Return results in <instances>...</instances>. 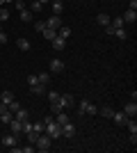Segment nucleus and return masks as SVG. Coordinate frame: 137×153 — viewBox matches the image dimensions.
<instances>
[{
	"instance_id": "9d476101",
	"label": "nucleus",
	"mask_w": 137,
	"mask_h": 153,
	"mask_svg": "<svg viewBox=\"0 0 137 153\" xmlns=\"http://www.w3.org/2000/svg\"><path fill=\"white\" fill-rule=\"evenodd\" d=\"M64 71V62L62 59H50V73H62Z\"/></svg>"
},
{
	"instance_id": "5701e85b",
	"label": "nucleus",
	"mask_w": 137,
	"mask_h": 153,
	"mask_svg": "<svg viewBox=\"0 0 137 153\" xmlns=\"http://www.w3.org/2000/svg\"><path fill=\"white\" fill-rule=\"evenodd\" d=\"M98 114H101V117H105V119H112V114H114V110L105 105V108H98Z\"/></svg>"
},
{
	"instance_id": "2f4dec72",
	"label": "nucleus",
	"mask_w": 137,
	"mask_h": 153,
	"mask_svg": "<svg viewBox=\"0 0 137 153\" xmlns=\"http://www.w3.org/2000/svg\"><path fill=\"white\" fill-rule=\"evenodd\" d=\"M37 78H39L41 85H48V82H50V73H37Z\"/></svg>"
},
{
	"instance_id": "9b49d317",
	"label": "nucleus",
	"mask_w": 137,
	"mask_h": 153,
	"mask_svg": "<svg viewBox=\"0 0 137 153\" xmlns=\"http://www.w3.org/2000/svg\"><path fill=\"white\" fill-rule=\"evenodd\" d=\"M112 119H114V123H119V126H126V121H128L130 117H126V112H114Z\"/></svg>"
},
{
	"instance_id": "f3484780",
	"label": "nucleus",
	"mask_w": 137,
	"mask_h": 153,
	"mask_svg": "<svg viewBox=\"0 0 137 153\" xmlns=\"http://www.w3.org/2000/svg\"><path fill=\"white\" fill-rule=\"evenodd\" d=\"M55 121H57L59 126H64V123L71 121V119H69V114H66V112H62V110H59V112H55Z\"/></svg>"
},
{
	"instance_id": "473e14b6",
	"label": "nucleus",
	"mask_w": 137,
	"mask_h": 153,
	"mask_svg": "<svg viewBox=\"0 0 137 153\" xmlns=\"http://www.w3.org/2000/svg\"><path fill=\"white\" fill-rule=\"evenodd\" d=\"M27 135V142H30V144H34V142H37V137H39L41 133H37V130H30V133H25Z\"/></svg>"
},
{
	"instance_id": "2eb2a0df",
	"label": "nucleus",
	"mask_w": 137,
	"mask_h": 153,
	"mask_svg": "<svg viewBox=\"0 0 137 153\" xmlns=\"http://www.w3.org/2000/svg\"><path fill=\"white\" fill-rule=\"evenodd\" d=\"M14 101V94L9 89H5V91H0V103H5V105H9V103Z\"/></svg>"
},
{
	"instance_id": "f257e3e1",
	"label": "nucleus",
	"mask_w": 137,
	"mask_h": 153,
	"mask_svg": "<svg viewBox=\"0 0 137 153\" xmlns=\"http://www.w3.org/2000/svg\"><path fill=\"white\" fill-rule=\"evenodd\" d=\"M50 146H53V140H50L46 133H41L39 137H37V142H34V149H37V151H41V153L50 151Z\"/></svg>"
},
{
	"instance_id": "1a4fd4ad",
	"label": "nucleus",
	"mask_w": 137,
	"mask_h": 153,
	"mask_svg": "<svg viewBox=\"0 0 137 153\" xmlns=\"http://www.w3.org/2000/svg\"><path fill=\"white\" fill-rule=\"evenodd\" d=\"M124 112H126V117L135 119V117H137V103H135V101H130V103H128V105L124 108Z\"/></svg>"
},
{
	"instance_id": "423d86ee",
	"label": "nucleus",
	"mask_w": 137,
	"mask_h": 153,
	"mask_svg": "<svg viewBox=\"0 0 137 153\" xmlns=\"http://www.w3.org/2000/svg\"><path fill=\"white\" fill-rule=\"evenodd\" d=\"M7 126H9V130H12L14 135H19V137L23 135V121H19V119H12Z\"/></svg>"
},
{
	"instance_id": "a19ab883",
	"label": "nucleus",
	"mask_w": 137,
	"mask_h": 153,
	"mask_svg": "<svg viewBox=\"0 0 137 153\" xmlns=\"http://www.w3.org/2000/svg\"><path fill=\"white\" fill-rule=\"evenodd\" d=\"M130 144H133V146H137V133L130 135Z\"/></svg>"
},
{
	"instance_id": "aec40b11",
	"label": "nucleus",
	"mask_w": 137,
	"mask_h": 153,
	"mask_svg": "<svg viewBox=\"0 0 137 153\" xmlns=\"http://www.w3.org/2000/svg\"><path fill=\"white\" fill-rule=\"evenodd\" d=\"M62 12H64V2H62V0H53V14L59 16Z\"/></svg>"
},
{
	"instance_id": "7ed1b4c3",
	"label": "nucleus",
	"mask_w": 137,
	"mask_h": 153,
	"mask_svg": "<svg viewBox=\"0 0 137 153\" xmlns=\"http://www.w3.org/2000/svg\"><path fill=\"white\" fill-rule=\"evenodd\" d=\"M76 105V98H73L71 94H62L59 96V108L62 110H69V108H73Z\"/></svg>"
},
{
	"instance_id": "412c9836",
	"label": "nucleus",
	"mask_w": 137,
	"mask_h": 153,
	"mask_svg": "<svg viewBox=\"0 0 137 153\" xmlns=\"http://www.w3.org/2000/svg\"><path fill=\"white\" fill-rule=\"evenodd\" d=\"M14 119H19V121H25V119H30V112H27V110H16V112H14Z\"/></svg>"
},
{
	"instance_id": "b1692460",
	"label": "nucleus",
	"mask_w": 137,
	"mask_h": 153,
	"mask_svg": "<svg viewBox=\"0 0 137 153\" xmlns=\"http://www.w3.org/2000/svg\"><path fill=\"white\" fill-rule=\"evenodd\" d=\"M57 37H62V39H69V37H71V27H69V25H62V27L57 30Z\"/></svg>"
},
{
	"instance_id": "6ab92c4d",
	"label": "nucleus",
	"mask_w": 137,
	"mask_h": 153,
	"mask_svg": "<svg viewBox=\"0 0 137 153\" xmlns=\"http://www.w3.org/2000/svg\"><path fill=\"white\" fill-rule=\"evenodd\" d=\"M41 37L48 39V41H53V39L57 37V30H53V27H46V30H41Z\"/></svg>"
},
{
	"instance_id": "393cba45",
	"label": "nucleus",
	"mask_w": 137,
	"mask_h": 153,
	"mask_svg": "<svg viewBox=\"0 0 137 153\" xmlns=\"http://www.w3.org/2000/svg\"><path fill=\"white\" fill-rule=\"evenodd\" d=\"M96 23H98V25H110V16H107V14H98V16H96Z\"/></svg>"
},
{
	"instance_id": "cd10ccee",
	"label": "nucleus",
	"mask_w": 137,
	"mask_h": 153,
	"mask_svg": "<svg viewBox=\"0 0 137 153\" xmlns=\"http://www.w3.org/2000/svg\"><path fill=\"white\" fill-rule=\"evenodd\" d=\"M126 128L130 130V135H135L137 133V121H135V119H128V121H126Z\"/></svg>"
},
{
	"instance_id": "c756f323",
	"label": "nucleus",
	"mask_w": 137,
	"mask_h": 153,
	"mask_svg": "<svg viewBox=\"0 0 137 153\" xmlns=\"http://www.w3.org/2000/svg\"><path fill=\"white\" fill-rule=\"evenodd\" d=\"M110 25H112V27H124L126 23H124V19H121V16H117V19H110Z\"/></svg>"
},
{
	"instance_id": "dca6fc26",
	"label": "nucleus",
	"mask_w": 137,
	"mask_h": 153,
	"mask_svg": "<svg viewBox=\"0 0 137 153\" xmlns=\"http://www.w3.org/2000/svg\"><path fill=\"white\" fill-rule=\"evenodd\" d=\"M121 19H124V23H135V21H137V12H135V9H128Z\"/></svg>"
},
{
	"instance_id": "bb28decb",
	"label": "nucleus",
	"mask_w": 137,
	"mask_h": 153,
	"mask_svg": "<svg viewBox=\"0 0 137 153\" xmlns=\"http://www.w3.org/2000/svg\"><path fill=\"white\" fill-rule=\"evenodd\" d=\"M48 101L50 105H59V91H48Z\"/></svg>"
},
{
	"instance_id": "7c9ffc66",
	"label": "nucleus",
	"mask_w": 137,
	"mask_h": 153,
	"mask_svg": "<svg viewBox=\"0 0 137 153\" xmlns=\"http://www.w3.org/2000/svg\"><path fill=\"white\" fill-rule=\"evenodd\" d=\"M5 21H9V9H7V7H0V23H5Z\"/></svg>"
},
{
	"instance_id": "4c0bfd02",
	"label": "nucleus",
	"mask_w": 137,
	"mask_h": 153,
	"mask_svg": "<svg viewBox=\"0 0 137 153\" xmlns=\"http://www.w3.org/2000/svg\"><path fill=\"white\" fill-rule=\"evenodd\" d=\"M37 149H34V144H30V146H23L21 149V153H34Z\"/></svg>"
},
{
	"instance_id": "79ce46f5",
	"label": "nucleus",
	"mask_w": 137,
	"mask_h": 153,
	"mask_svg": "<svg viewBox=\"0 0 137 153\" xmlns=\"http://www.w3.org/2000/svg\"><path fill=\"white\" fill-rule=\"evenodd\" d=\"M128 9H135L137 12V0H130V7H128Z\"/></svg>"
},
{
	"instance_id": "ea45409f",
	"label": "nucleus",
	"mask_w": 137,
	"mask_h": 153,
	"mask_svg": "<svg viewBox=\"0 0 137 153\" xmlns=\"http://www.w3.org/2000/svg\"><path fill=\"white\" fill-rule=\"evenodd\" d=\"M0 44H7V34H5V30L0 32Z\"/></svg>"
},
{
	"instance_id": "4468645a",
	"label": "nucleus",
	"mask_w": 137,
	"mask_h": 153,
	"mask_svg": "<svg viewBox=\"0 0 137 153\" xmlns=\"http://www.w3.org/2000/svg\"><path fill=\"white\" fill-rule=\"evenodd\" d=\"M50 44H53V48H55V51H64V48H66V39L55 37V39L50 41Z\"/></svg>"
},
{
	"instance_id": "f03ea898",
	"label": "nucleus",
	"mask_w": 137,
	"mask_h": 153,
	"mask_svg": "<svg viewBox=\"0 0 137 153\" xmlns=\"http://www.w3.org/2000/svg\"><path fill=\"white\" fill-rule=\"evenodd\" d=\"M44 133L48 135L50 140H57V137H62V126H59V123L55 121V119H53V121H48V123H46V130H44Z\"/></svg>"
},
{
	"instance_id": "6e6552de",
	"label": "nucleus",
	"mask_w": 137,
	"mask_h": 153,
	"mask_svg": "<svg viewBox=\"0 0 137 153\" xmlns=\"http://www.w3.org/2000/svg\"><path fill=\"white\" fill-rule=\"evenodd\" d=\"M46 27H53V30H59V27H62V19H59V16H55V14H53L50 19L46 21Z\"/></svg>"
},
{
	"instance_id": "c03bdc74",
	"label": "nucleus",
	"mask_w": 137,
	"mask_h": 153,
	"mask_svg": "<svg viewBox=\"0 0 137 153\" xmlns=\"http://www.w3.org/2000/svg\"><path fill=\"white\" fill-rule=\"evenodd\" d=\"M0 32H2V23H0Z\"/></svg>"
},
{
	"instance_id": "f704fd0d",
	"label": "nucleus",
	"mask_w": 137,
	"mask_h": 153,
	"mask_svg": "<svg viewBox=\"0 0 137 153\" xmlns=\"http://www.w3.org/2000/svg\"><path fill=\"white\" fill-rule=\"evenodd\" d=\"M7 108H9V112H12V114H14V112H16V110H21V103L16 101V98H14V101L9 103V105H7Z\"/></svg>"
},
{
	"instance_id": "58836bf2",
	"label": "nucleus",
	"mask_w": 137,
	"mask_h": 153,
	"mask_svg": "<svg viewBox=\"0 0 137 153\" xmlns=\"http://www.w3.org/2000/svg\"><path fill=\"white\" fill-rule=\"evenodd\" d=\"M14 5H16V9H19V12H21V9L25 7V2H23V0H14Z\"/></svg>"
},
{
	"instance_id": "4be33fe9",
	"label": "nucleus",
	"mask_w": 137,
	"mask_h": 153,
	"mask_svg": "<svg viewBox=\"0 0 137 153\" xmlns=\"http://www.w3.org/2000/svg\"><path fill=\"white\" fill-rule=\"evenodd\" d=\"M30 91H32L34 96H41L46 91V85H41V82H37V85H32V87H30Z\"/></svg>"
},
{
	"instance_id": "f8f14e48",
	"label": "nucleus",
	"mask_w": 137,
	"mask_h": 153,
	"mask_svg": "<svg viewBox=\"0 0 137 153\" xmlns=\"http://www.w3.org/2000/svg\"><path fill=\"white\" fill-rule=\"evenodd\" d=\"M16 46H19V48H21L23 53H27L30 48H32V44H30V41H27L25 37H19V39H16Z\"/></svg>"
},
{
	"instance_id": "0eeeda50",
	"label": "nucleus",
	"mask_w": 137,
	"mask_h": 153,
	"mask_svg": "<svg viewBox=\"0 0 137 153\" xmlns=\"http://www.w3.org/2000/svg\"><path fill=\"white\" fill-rule=\"evenodd\" d=\"M16 144H19V135H5V137H2V146H7V149H12V146H16Z\"/></svg>"
},
{
	"instance_id": "a878e982",
	"label": "nucleus",
	"mask_w": 137,
	"mask_h": 153,
	"mask_svg": "<svg viewBox=\"0 0 137 153\" xmlns=\"http://www.w3.org/2000/svg\"><path fill=\"white\" fill-rule=\"evenodd\" d=\"M87 108H89V101L82 98V101L78 103V114H87Z\"/></svg>"
},
{
	"instance_id": "e433bc0d",
	"label": "nucleus",
	"mask_w": 137,
	"mask_h": 153,
	"mask_svg": "<svg viewBox=\"0 0 137 153\" xmlns=\"http://www.w3.org/2000/svg\"><path fill=\"white\" fill-rule=\"evenodd\" d=\"M34 30H37V32L46 30V21H37V23H34Z\"/></svg>"
},
{
	"instance_id": "c85d7f7f",
	"label": "nucleus",
	"mask_w": 137,
	"mask_h": 153,
	"mask_svg": "<svg viewBox=\"0 0 137 153\" xmlns=\"http://www.w3.org/2000/svg\"><path fill=\"white\" fill-rule=\"evenodd\" d=\"M27 9H30V12H41V9H44V5H41V0H34V2H32V5H30V7H27Z\"/></svg>"
},
{
	"instance_id": "20e7f679",
	"label": "nucleus",
	"mask_w": 137,
	"mask_h": 153,
	"mask_svg": "<svg viewBox=\"0 0 137 153\" xmlns=\"http://www.w3.org/2000/svg\"><path fill=\"white\" fill-rule=\"evenodd\" d=\"M12 119H14V114L9 112V108H7L5 103H0V121H2V123L7 126V123L12 121Z\"/></svg>"
},
{
	"instance_id": "37998d69",
	"label": "nucleus",
	"mask_w": 137,
	"mask_h": 153,
	"mask_svg": "<svg viewBox=\"0 0 137 153\" xmlns=\"http://www.w3.org/2000/svg\"><path fill=\"white\" fill-rule=\"evenodd\" d=\"M46 2H53V0H41V5H46Z\"/></svg>"
},
{
	"instance_id": "a211bd4d",
	"label": "nucleus",
	"mask_w": 137,
	"mask_h": 153,
	"mask_svg": "<svg viewBox=\"0 0 137 153\" xmlns=\"http://www.w3.org/2000/svg\"><path fill=\"white\" fill-rule=\"evenodd\" d=\"M112 37H117V39H128V30L126 27H114V32H112Z\"/></svg>"
},
{
	"instance_id": "72a5a7b5",
	"label": "nucleus",
	"mask_w": 137,
	"mask_h": 153,
	"mask_svg": "<svg viewBox=\"0 0 137 153\" xmlns=\"http://www.w3.org/2000/svg\"><path fill=\"white\" fill-rule=\"evenodd\" d=\"M32 130H37V133H44V130H46V123H44V121H34V123H32Z\"/></svg>"
},
{
	"instance_id": "39448f33",
	"label": "nucleus",
	"mask_w": 137,
	"mask_h": 153,
	"mask_svg": "<svg viewBox=\"0 0 137 153\" xmlns=\"http://www.w3.org/2000/svg\"><path fill=\"white\" fill-rule=\"evenodd\" d=\"M62 137H76V123H71V121H66L64 126H62Z\"/></svg>"
},
{
	"instance_id": "ddd939ff",
	"label": "nucleus",
	"mask_w": 137,
	"mask_h": 153,
	"mask_svg": "<svg viewBox=\"0 0 137 153\" xmlns=\"http://www.w3.org/2000/svg\"><path fill=\"white\" fill-rule=\"evenodd\" d=\"M21 21H23V23H32V21H34L32 12H30L27 7H23V9H21Z\"/></svg>"
},
{
	"instance_id": "c9c22d12",
	"label": "nucleus",
	"mask_w": 137,
	"mask_h": 153,
	"mask_svg": "<svg viewBox=\"0 0 137 153\" xmlns=\"http://www.w3.org/2000/svg\"><path fill=\"white\" fill-rule=\"evenodd\" d=\"M30 130H32V121H30V119H25V121H23V135L30 133Z\"/></svg>"
}]
</instances>
